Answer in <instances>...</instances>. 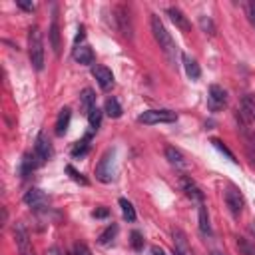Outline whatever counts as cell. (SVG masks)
Instances as JSON below:
<instances>
[{
    "label": "cell",
    "instance_id": "1",
    "mask_svg": "<svg viewBox=\"0 0 255 255\" xmlns=\"http://www.w3.org/2000/svg\"><path fill=\"white\" fill-rule=\"evenodd\" d=\"M151 32H153V38H155V42L159 44V48H161V52L165 54V58L171 62V64H175V58H177V46H175V42H173V38H171V34L165 30V26H163V22L159 20V16L157 14H151Z\"/></svg>",
    "mask_w": 255,
    "mask_h": 255
},
{
    "label": "cell",
    "instance_id": "2",
    "mask_svg": "<svg viewBox=\"0 0 255 255\" xmlns=\"http://www.w3.org/2000/svg\"><path fill=\"white\" fill-rule=\"evenodd\" d=\"M235 120L239 124L241 133L247 137V141L251 145H255V104L249 98L243 100L241 110H237V114H235Z\"/></svg>",
    "mask_w": 255,
    "mask_h": 255
},
{
    "label": "cell",
    "instance_id": "3",
    "mask_svg": "<svg viewBox=\"0 0 255 255\" xmlns=\"http://www.w3.org/2000/svg\"><path fill=\"white\" fill-rule=\"evenodd\" d=\"M28 56H30L32 68L40 72L44 68V42L38 26H32L28 30Z\"/></svg>",
    "mask_w": 255,
    "mask_h": 255
},
{
    "label": "cell",
    "instance_id": "4",
    "mask_svg": "<svg viewBox=\"0 0 255 255\" xmlns=\"http://www.w3.org/2000/svg\"><path fill=\"white\" fill-rule=\"evenodd\" d=\"M177 120V114L171 110H145L143 114L137 116L139 124L153 126V124H171Z\"/></svg>",
    "mask_w": 255,
    "mask_h": 255
},
{
    "label": "cell",
    "instance_id": "5",
    "mask_svg": "<svg viewBox=\"0 0 255 255\" xmlns=\"http://www.w3.org/2000/svg\"><path fill=\"white\" fill-rule=\"evenodd\" d=\"M114 153H116L114 149H108V151L100 157V161H98V165H96V179L102 181V183H112V181H114V169H112Z\"/></svg>",
    "mask_w": 255,
    "mask_h": 255
},
{
    "label": "cell",
    "instance_id": "6",
    "mask_svg": "<svg viewBox=\"0 0 255 255\" xmlns=\"http://www.w3.org/2000/svg\"><path fill=\"white\" fill-rule=\"evenodd\" d=\"M12 231H14V241H16L18 253H20V255H36V253H34V247H32V241H30V235H28V231H26V227H24L22 223H14Z\"/></svg>",
    "mask_w": 255,
    "mask_h": 255
},
{
    "label": "cell",
    "instance_id": "7",
    "mask_svg": "<svg viewBox=\"0 0 255 255\" xmlns=\"http://www.w3.org/2000/svg\"><path fill=\"white\" fill-rule=\"evenodd\" d=\"M227 106V92L217 86V84H211L209 86V92H207V108L211 112H219Z\"/></svg>",
    "mask_w": 255,
    "mask_h": 255
},
{
    "label": "cell",
    "instance_id": "8",
    "mask_svg": "<svg viewBox=\"0 0 255 255\" xmlns=\"http://www.w3.org/2000/svg\"><path fill=\"white\" fill-rule=\"evenodd\" d=\"M24 203H26L30 209H34V211H42V209L48 207V197L44 195L42 189L30 187V189L24 193Z\"/></svg>",
    "mask_w": 255,
    "mask_h": 255
},
{
    "label": "cell",
    "instance_id": "9",
    "mask_svg": "<svg viewBox=\"0 0 255 255\" xmlns=\"http://www.w3.org/2000/svg\"><path fill=\"white\" fill-rule=\"evenodd\" d=\"M225 203H227V207H229L231 215H235V217H237V215L243 211L245 199H243V195H241V191H239L237 187L229 185V187L225 189Z\"/></svg>",
    "mask_w": 255,
    "mask_h": 255
},
{
    "label": "cell",
    "instance_id": "10",
    "mask_svg": "<svg viewBox=\"0 0 255 255\" xmlns=\"http://www.w3.org/2000/svg\"><path fill=\"white\" fill-rule=\"evenodd\" d=\"M34 153H36V157L40 159V163H44V161L50 159V155H52V145H50V139H48L46 131H40V133L36 135Z\"/></svg>",
    "mask_w": 255,
    "mask_h": 255
},
{
    "label": "cell",
    "instance_id": "11",
    "mask_svg": "<svg viewBox=\"0 0 255 255\" xmlns=\"http://www.w3.org/2000/svg\"><path fill=\"white\" fill-rule=\"evenodd\" d=\"M114 18H116V24H118V30L124 34V36H128V38H131V20H129V12H128V8L126 6H116L114 8Z\"/></svg>",
    "mask_w": 255,
    "mask_h": 255
},
{
    "label": "cell",
    "instance_id": "12",
    "mask_svg": "<svg viewBox=\"0 0 255 255\" xmlns=\"http://www.w3.org/2000/svg\"><path fill=\"white\" fill-rule=\"evenodd\" d=\"M92 76L98 80V84H100L102 90H108V88L114 86V74L106 66H94L92 68Z\"/></svg>",
    "mask_w": 255,
    "mask_h": 255
},
{
    "label": "cell",
    "instance_id": "13",
    "mask_svg": "<svg viewBox=\"0 0 255 255\" xmlns=\"http://www.w3.org/2000/svg\"><path fill=\"white\" fill-rule=\"evenodd\" d=\"M48 36H50V46H52L54 54H56V56H60L62 44H60V26H58V14H56V12H54V16H52V24H50Z\"/></svg>",
    "mask_w": 255,
    "mask_h": 255
},
{
    "label": "cell",
    "instance_id": "14",
    "mask_svg": "<svg viewBox=\"0 0 255 255\" xmlns=\"http://www.w3.org/2000/svg\"><path fill=\"white\" fill-rule=\"evenodd\" d=\"M72 58H74L78 64H82V66H90V64L94 62V52H92V48H90V46L80 44V46H76V48H74Z\"/></svg>",
    "mask_w": 255,
    "mask_h": 255
},
{
    "label": "cell",
    "instance_id": "15",
    "mask_svg": "<svg viewBox=\"0 0 255 255\" xmlns=\"http://www.w3.org/2000/svg\"><path fill=\"white\" fill-rule=\"evenodd\" d=\"M181 189L185 191V195L187 197H191V199H195V201H199V203H203V191L197 187V183L191 179V177H181Z\"/></svg>",
    "mask_w": 255,
    "mask_h": 255
},
{
    "label": "cell",
    "instance_id": "16",
    "mask_svg": "<svg viewBox=\"0 0 255 255\" xmlns=\"http://www.w3.org/2000/svg\"><path fill=\"white\" fill-rule=\"evenodd\" d=\"M38 165H42L40 163V159L36 157V153L34 151H28V153H24V157H22V167H20V173H22V177H28Z\"/></svg>",
    "mask_w": 255,
    "mask_h": 255
},
{
    "label": "cell",
    "instance_id": "17",
    "mask_svg": "<svg viewBox=\"0 0 255 255\" xmlns=\"http://www.w3.org/2000/svg\"><path fill=\"white\" fill-rule=\"evenodd\" d=\"M167 14H169V18H171V22L179 28V30H183V32H189V22H187V18H185V14L179 10V8H175V6H169L167 8Z\"/></svg>",
    "mask_w": 255,
    "mask_h": 255
},
{
    "label": "cell",
    "instance_id": "18",
    "mask_svg": "<svg viewBox=\"0 0 255 255\" xmlns=\"http://www.w3.org/2000/svg\"><path fill=\"white\" fill-rule=\"evenodd\" d=\"M165 157H167V161H169L171 165H175V167H179V169L187 167V161H185L183 153H181L177 147H173V145H167V147H165Z\"/></svg>",
    "mask_w": 255,
    "mask_h": 255
},
{
    "label": "cell",
    "instance_id": "19",
    "mask_svg": "<svg viewBox=\"0 0 255 255\" xmlns=\"http://www.w3.org/2000/svg\"><path fill=\"white\" fill-rule=\"evenodd\" d=\"M80 106H82L84 114H90V112L96 108V94H94L92 88H86V90L82 92V96H80Z\"/></svg>",
    "mask_w": 255,
    "mask_h": 255
},
{
    "label": "cell",
    "instance_id": "20",
    "mask_svg": "<svg viewBox=\"0 0 255 255\" xmlns=\"http://www.w3.org/2000/svg\"><path fill=\"white\" fill-rule=\"evenodd\" d=\"M70 118H72V112L70 108H62L60 114H58V120H56V133L58 135H64L68 126H70Z\"/></svg>",
    "mask_w": 255,
    "mask_h": 255
},
{
    "label": "cell",
    "instance_id": "21",
    "mask_svg": "<svg viewBox=\"0 0 255 255\" xmlns=\"http://www.w3.org/2000/svg\"><path fill=\"white\" fill-rule=\"evenodd\" d=\"M181 60H183V68H185V74L191 78V80H197L199 76H201V68H199V64L193 60V58H189V56H181Z\"/></svg>",
    "mask_w": 255,
    "mask_h": 255
},
{
    "label": "cell",
    "instance_id": "22",
    "mask_svg": "<svg viewBox=\"0 0 255 255\" xmlns=\"http://www.w3.org/2000/svg\"><path fill=\"white\" fill-rule=\"evenodd\" d=\"M197 215H199V231H201L203 235H209V233H211V225H209V215H207L205 203H199Z\"/></svg>",
    "mask_w": 255,
    "mask_h": 255
},
{
    "label": "cell",
    "instance_id": "23",
    "mask_svg": "<svg viewBox=\"0 0 255 255\" xmlns=\"http://www.w3.org/2000/svg\"><path fill=\"white\" fill-rule=\"evenodd\" d=\"M116 233H118V225H116V223L108 225V227H106V229L100 233V237H98V243H100V245H110V243L114 241Z\"/></svg>",
    "mask_w": 255,
    "mask_h": 255
},
{
    "label": "cell",
    "instance_id": "24",
    "mask_svg": "<svg viewBox=\"0 0 255 255\" xmlns=\"http://www.w3.org/2000/svg\"><path fill=\"white\" fill-rule=\"evenodd\" d=\"M104 112L110 116V118H120L122 116V106L116 98H108L106 100V106H104Z\"/></svg>",
    "mask_w": 255,
    "mask_h": 255
},
{
    "label": "cell",
    "instance_id": "25",
    "mask_svg": "<svg viewBox=\"0 0 255 255\" xmlns=\"http://www.w3.org/2000/svg\"><path fill=\"white\" fill-rule=\"evenodd\" d=\"M173 239H175V251H179V253H183V255H189L185 235H183L179 229H175V231H173Z\"/></svg>",
    "mask_w": 255,
    "mask_h": 255
},
{
    "label": "cell",
    "instance_id": "26",
    "mask_svg": "<svg viewBox=\"0 0 255 255\" xmlns=\"http://www.w3.org/2000/svg\"><path fill=\"white\" fill-rule=\"evenodd\" d=\"M90 139H92V133H86V137H84V139H80V141L76 143V147L72 149V155H74V157L84 155V153L88 151V147H90Z\"/></svg>",
    "mask_w": 255,
    "mask_h": 255
},
{
    "label": "cell",
    "instance_id": "27",
    "mask_svg": "<svg viewBox=\"0 0 255 255\" xmlns=\"http://www.w3.org/2000/svg\"><path fill=\"white\" fill-rule=\"evenodd\" d=\"M120 207H122V213H124V217H126L128 221H135V209H133V205H131L126 197L120 199Z\"/></svg>",
    "mask_w": 255,
    "mask_h": 255
},
{
    "label": "cell",
    "instance_id": "28",
    "mask_svg": "<svg viewBox=\"0 0 255 255\" xmlns=\"http://www.w3.org/2000/svg\"><path fill=\"white\" fill-rule=\"evenodd\" d=\"M237 249H239L243 255H255V243H251L249 239L237 237Z\"/></svg>",
    "mask_w": 255,
    "mask_h": 255
},
{
    "label": "cell",
    "instance_id": "29",
    "mask_svg": "<svg viewBox=\"0 0 255 255\" xmlns=\"http://www.w3.org/2000/svg\"><path fill=\"white\" fill-rule=\"evenodd\" d=\"M197 22H199V28H201L205 34H209V36H213V34H215V24H213V20H211L209 16H205V14H203V16H199V20H197Z\"/></svg>",
    "mask_w": 255,
    "mask_h": 255
},
{
    "label": "cell",
    "instance_id": "30",
    "mask_svg": "<svg viewBox=\"0 0 255 255\" xmlns=\"http://www.w3.org/2000/svg\"><path fill=\"white\" fill-rule=\"evenodd\" d=\"M88 122H90V128L92 129H98L100 128V124H102V110L98 106L88 114Z\"/></svg>",
    "mask_w": 255,
    "mask_h": 255
},
{
    "label": "cell",
    "instance_id": "31",
    "mask_svg": "<svg viewBox=\"0 0 255 255\" xmlns=\"http://www.w3.org/2000/svg\"><path fill=\"white\" fill-rule=\"evenodd\" d=\"M211 143H213V145H215V147H217V149H219L221 153H225V155H227V157H229V159H231L233 163H237V159H235L233 151H231V149H229V147H227V145H225V143H223L221 139H215V137H213V139H211Z\"/></svg>",
    "mask_w": 255,
    "mask_h": 255
},
{
    "label": "cell",
    "instance_id": "32",
    "mask_svg": "<svg viewBox=\"0 0 255 255\" xmlns=\"http://www.w3.org/2000/svg\"><path fill=\"white\" fill-rule=\"evenodd\" d=\"M66 171L70 173V177H72V179H74L76 183H82V185H88V179H86V177H84V175H82V173H80V171H78V169H76L74 165H66Z\"/></svg>",
    "mask_w": 255,
    "mask_h": 255
},
{
    "label": "cell",
    "instance_id": "33",
    "mask_svg": "<svg viewBox=\"0 0 255 255\" xmlns=\"http://www.w3.org/2000/svg\"><path fill=\"white\" fill-rule=\"evenodd\" d=\"M129 243H131V247H133L135 251H139V249L143 247V235H141L139 231H131V233H129Z\"/></svg>",
    "mask_w": 255,
    "mask_h": 255
},
{
    "label": "cell",
    "instance_id": "34",
    "mask_svg": "<svg viewBox=\"0 0 255 255\" xmlns=\"http://www.w3.org/2000/svg\"><path fill=\"white\" fill-rule=\"evenodd\" d=\"M245 10H247V18H249V22L255 26V2H247Z\"/></svg>",
    "mask_w": 255,
    "mask_h": 255
},
{
    "label": "cell",
    "instance_id": "35",
    "mask_svg": "<svg viewBox=\"0 0 255 255\" xmlns=\"http://www.w3.org/2000/svg\"><path fill=\"white\" fill-rule=\"evenodd\" d=\"M74 255H92V251H90L84 243H76V247H74Z\"/></svg>",
    "mask_w": 255,
    "mask_h": 255
},
{
    "label": "cell",
    "instance_id": "36",
    "mask_svg": "<svg viewBox=\"0 0 255 255\" xmlns=\"http://www.w3.org/2000/svg\"><path fill=\"white\" fill-rule=\"evenodd\" d=\"M16 4H18V8H22V10H26V12H34V2H26V0H16Z\"/></svg>",
    "mask_w": 255,
    "mask_h": 255
},
{
    "label": "cell",
    "instance_id": "37",
    "mask_svg": "<svg viewBox=\"0 0 255 255\" xmlns=\"http://www.w3.org/2000/svg\"><path fill=\"white\" fill-rule=\"evenodd\" d=\"M84 36H86V28H84V26H80V28H78V34H76V40H74V48H76V46H80V42L84 40Z\"/></svg>",
    "mask_w": 255,
    "mask_h": 255
},
{
    "label": "cell",
    "instance_id": "38",
    "mask_svg": "<svg viewBox=\"0 0 255 255\" xmlns=\"http://www.w3.org/2000/svg\"><path fill=\"white\" fill-rule=\"evenodd\" d=\"M108 215H110V211H108L106 207H100V209H94V217H100V219H102V217H108Z\"/></svg>",
    "mask_w": 255,
    "mask_h": 255
},
{
    "label": "cell",
    "instance_id": "39",
    "mask_svg": "<svg viewBox=\"0 0 255 255\" xmlns=\"http://www.w3.org/2000/svg\"><path fill=\"white\" fill-rule=\"evenodd\" d=\"M149 255H165V251H163L161 247H157V245H153V247L149 249Z\"/></svg>",
    "mask_w": 255,
    "mask_h": 255
},
{
    "label": "cell",
    "instance_id": "40",
    "mask_svg": "<svg viewBox=\"0 0 255 255\" xmlns=\"http://www.w3.org/2000/svg\"><path fill=\"white\" fill-rule=\"evenodd\" d=\"M249 231H251V233H255V223H251V225H249Z\"/></svg>",
    "mask_w": 255,
    "mask_h": 255
},
{
    "label": "cell",
    "instance_id": "41",
    "mask_svg": "<svg viewBox=\"0 0 255 255\" xmlns=\"http://www.w3.org/2000/svg\"><path fill=\"white\" fill-rule=\"evenodd\" d=\"M209 255H225V253H221V251H211Z\"/></svg>",
    "mask_w": 255,
    "mask_h": 255
}]
</instances>
